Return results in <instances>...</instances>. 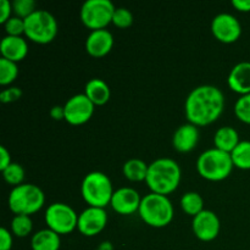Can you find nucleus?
<instances>
[{
  "label": "nucleus",
  "mask_w": 250,
  "mask_h": 250,
  "mask_svg": "<svg viewBox=\"0 0 250 250\" xmlns=\"http://www.w3.org/2000/svg\"><path fill=\"white\" fill-rule=\"evenodd\" d=\"M107 225V214L102 208L88 207L78 215L77 229L83 236L94 237Z\"/></svg>",
  "instance_id": "f8f14e48"
},
{
  "label": "nucleus",
  "mask_w": 250,
  "mask_h": 250,
  "mask_svg": "<svg viewBox=\"0 0 250 250\" xmlns=\"http://www.w3.org/2000/svg\"><path fill=\"white\" fill-rule=\"evenodd\" d=\"M99 250H114V247H112V244L110 243V242L105 241L103 242L102 244L99 246V248H98Z\"/></svg>",
  "instance_id": "4c0bfd02"
},
{
  "label": "nucleus",
  "mask_w": 250,
  "mask_h": 250,
  "mask_svg": "<svg viewBox=\"0 0 250 250\" xmlns=\"http://www.w3.org/2000/svg\"><path fill=\"white\" fill-rule=\"evenodd\" d=\"M11 12H14L12 2H10L9 0H1L0 1V23L4 24L9 20L11 17Z\"/></svg>",
  "instance_id": "72a5a7b5"
},
{
  "label": "nucleus",
  "mask_w": 250,
  "mask_h": 250,
  "mask_svg": "<svg viewBox=\"0 0 250 250\" xmlns=\"http://www.w3.org/2000/svg\"><path fill=\"white\" fill-rule=\"evenodd\" d=\"M114 192L110 178L100 171L87 173L81 186V193L84 202L89 207L102 208V209H105V207L110 205Z\"/></svg>",
  "instance_id": "39448f33"
},
{
  "label": "nucleus",
  "mask_w": 250,
  "mask_h": 250,
  "mask_svg": "<svg viewBox=\"0 0 250 250\" xmlns=\"http://www.w3.org/2000/svg\"><path fill=\"white\" fill-rule=\"evenodd\" d=\"M12 243L14 239L11 232L5 227L0 229V250H11Z\"/></svg>",
  "instance_id": "473e14b6"
},
{
  "label": "nucleus",
  "mask_w": 250,
  "mask_h": 250,
  "mask_svg": "<svg viewBox=\"0 0 250 250\" xmlns=\"http://www.w3.org/2000/svg\"><path fill=\"white\" fill-rule=\"evenodd\" d=\"M97 250H99V249H97Z\"/></svg>",
  "instance_id": "58836bf2"
},
{
  "label": "nucleus",
  "mask_w": 250,
  "mask_h": 250,
  "mask_svg": "<svg viewBox=\"0 0 250 250\" xmlns=\"http://www.w3.org/2000/svg\"><path fill=\"white\" fill-rule=\"evenodd\" d=\"M19 76V67L16 62L6 60V59H0V84L9 85L14 82Z\"/></svg>",
  "instance_id": "a878e982"
},
{
  "label": "nucleus",
  "mask_w": 250,
  "mask_h": 250,
  "mask_svg": "<svg viewBox=\"0 0 250 250\" xmlns=\"http://www.w3.org/2000/svg\"><path fill=\"white\" fill-rule=\"evenodd\" d=\"M233 167L231 154L217 148L208 149L200 154L197 160L198 173L211 182L226 180L231 175Z\"/></svg>",
  "instance_id": "20e7f679"
},
{
  "label": "nucleus",
  "mask_w": 250,
  "mask_h": 250,
  "mask_svg": "<svg viewBox=\"0 0 250 250\" xmlns=\"http://www.w3.org/2000/svg\"><path fill=\"white\" fill-rule=\"evenodd\" d=\"M4 28L6 32V36L22 37V34H24V31H26V23H24L23 19L11 16L4 23Z\"/></svg>",
  "instance_id": "7c9ffc66"
},
{
  "label": "nucleus",
  "mask_w": 250,
  "mask_h": 250,
  "mask_svg": "<svg viewBox=\"0 0 250 250\" xmlns=\"http://www.w3.org/2000/svg\"><path fill=\"white\" fill-rule=\"evenodd\" d=\"M24 36L37 44H48L55 39L59 26L55 17L46 10H36L24 20Z\"/></svg>",
  "instance_id": "0eeeda50"
},
{
  "label": "nucleus",
  "mask_w": 250,
  "mask_h": 250,
  "mask_svg": "<svg viewBox=\"0 0 250 250\" xmlns=\"http://www.w3.org/2000/svg\"><path fill=\"white\" fill-rule=\"evenodd\" d=\"M12 10L15 12V16L26 20L37 10L36 1L34 0H15L12 2Z\"/></svg>",
  "instance_id": "c85d7f7f"
},
{
  "label": "nucleus",
  "mask_w": 250,
  "mask_h": 250,
  "mask_svg": "<svg viewBox=\"0 0 250 250\" xmlns=\"http://www.w3.org/2000/svg\"><path fill=\"white\" fill-rule=\"evenodd\" d=\"M181 167L173 159L159 158L149 164L146 186L151 193L166 195L177 189L181 182Z\"/></svg>",
  "instance_id": "f03ea898"
},
{
  "label": "nucleus",
  "mask_w": 250,
  "mask_h": 250,
  "mask_svg": "<svg viewBox=\"0 0 250 250\" xmlns=\"http://www.w3.org/2000/svg\"><path fill=\"white\" fill-rule=\"evenodd\" d=\"M232 6L241 12H250V0H232Z\"/></svg>",
  "instance_id": "e433bc0d"
},
{
  "label": "nucleus",
  "mask_w": 250,
  "mask_h": 250,
  "mask_svg": "<svg viewBox=\"0 0 250 250\" xmlns=\"http://www.w3.org/2000/svg\"><path fill=\"white\" fill-rule=\"evenodd\" d=\"M181 208L189 216H197L204 209V199L197 192H187L181 198Z\"/></svg>",
  "instance_id": "5701e85b"
},
{
  "label": "nucleus",
  "mask_w": 250,
  "mask_h": 250,
  "mask_svg": "<svg viewBox=\"0 0 250 250\" xmlns=\"http://www.w3.org/2000/svg\"><path fill=\"white\" fill-rule=\"evenodd\" d=\"M1 172L5 182L10 186H14V187L22 185L24 180V168L17 163H11Z\"/></svg>",
  "instance_id": "bb28decb"
},
{
  "label": "nucleus",
  "mask_w": 250,
  "mask_h": 250,
  "mask_svg": "<svg viewBox=\"0 0 250 250\" xmlns=\"http://www.w3.org/2000/svg\"><path fill=\"white\" fill-rule=\"evenodd\" d=\"M95 105L87 98V95L76 94L71 97L63 105L65 121L73 126H80L92 119Z\"/></svg>",
  "instance_id": "9d476101"
},
{
  "label": "nucleus",
  "mask_w": 250,
  "mask_h": 250,
  "mask_svg": "<svg viewBox=\"0 0 250 250\" xmlns=\"http://www.w3.org/2000/svg\"><path fill=\"white\" fill-rule=\"evenodd\" d=\"M221 224L220 219L211 210H203L200 214L193 217L192 229L199 241L211 242L219 236Z\"/></svg>",
  "instance_id": "ddd939ff"
},
{
  "label": "nucleus",
  "mask_w": 250,
  "mask_h": 250,
  "mask_svg": "<svg viewBox=\"0 0 250 250\" xmlns=\"http://www.w3.org/2000/svg\"><path fill=\"white\" fill-rule=\"evenodd\" d=\"M50 116L55 121H61L65 120V107L60 106V105H55L50 109Z\"/></svg>",
  "instance_id": "c9c22d12"
},
{
  "label": "nucleus",
  "mask_w": 250,
  "mask_h": 250,
  "mask_svg": "<svg viewBox=\"0 0 250 250\" xmlns=\"http://www.w3.org/2000/svg\"><path fill=\"white\" fill-rule=\"evenodd\" d=\"M133 23V15L126 7H116L112 16V24L119 28H128Z\"/></svg>",
  "instance_id": "c756f323"
},
{
  "label": "nucleus",
  "mask_w": 250,
  "mask_h": 250,
  "mask_svg": "<svg viewBox=\"0 0 250 250\" xmlns=\"http://www.w3.org/2000/svg\"><path fill=\"white\" fill-rule=\"evenodd\" d=\"M149 165H146L141 159H129L124 164L122 172L124 176L131 182H142L146 180Z\"/></svg>",
  "instance_id": "4be33fe9"
},
{
  "label": "nucleus",
  "mask_w": 250,
  "mask_h": 250,
  "mask_svg": "<svg viewBox=\"0 0 250 250\" xmlns=\"http://www.w3.org/2000/svg\"><path fill=\"white\" fill-rule=\"evenodd\" d=\"M138 214L141 219L154 229H163L173 220V205L166 195L149 193L142 198Z\"/></svg>",
  "instance_id": "7ed1b4c3"
},
{
  "label": "nucleus",
  "mask_w": 250,
  "mask_h": 250,
  "mask_svg": "<svg viewBox=\"0 0 250 250\" xmlns=\"http://www.w3.org/2000/svg\"><path fill=\"white\" fill-rule=\"evenodd\" d=\"M238 132L231 126L221 127L216 131L214 136L215 148L220 149L222 151L231 154L237 146L239 144Z\"/></svg>",
  "instance_id": "412c9836"
},
{
  "label": "nucleus",
  "mask_w": 250,
  "mask_h": 250,
  "mask_svg": "<svg viewBox=\"0 0 250 250\" xmlns=\"http://www.w3.org/2000/svg\"><path fill=\"white\" fill-rule=\"evenodd\" d=\"M60 246V234L49 229L36 232L31 239L32 250H59Z\"/></svg>",
  "instance_id": "aec40b11"
},
{
  "label": "nucleus",
  "mask_w": 250,
  "mask_h": 250,
  "mask_svg": "<svg viewBox=\"0 0 250 250\" xmlns=\"http://www.w3.org/2000/svg\"><path fill=\"white\" fill-rule=\"evenodd\" d=\"M84 94L95 106H102L109 102L111 92L107 83L102 78H92L85 84Z\"/></svg>",
  "instance_id": "6ab92c4d"
},
{
  "label": "nucleus",
  "mask_w": 250,
  "mask_h": 250,
  "mask_svg": "<svg viewBox=\"0 0 250 250\" xmlns=\"http://www.w3.org/2000/svg\"><path fill=\"white\" fill-rule=\"evenodd\" d=\"M21 97L22 90L19 87H10L0 92V102L4 104L17 102L19 99H21Z\"/></svg>",
  "instance_id": "2f4dec72"
},
{
  "label": "nucleus",
  "mask_w": 250,
  "mask_h": 250,
  "mask_svg": "<svg viewBox=\"0 0 250 250\" xmlns=\"http://www.w3.org/2000/svg\"><path fill=\"white\" fill-rule=\"evenodd\" d=\"M227 83L231 90L241 95L250 93V62H238L229 71Z\"/></svg>",
  "instance_id": "a211bd4d"
},
{
  "label": "nucleus",
  "mask_w": 250,
  "mask_h": 250,
  "mask_svg": "<svg viewBox=\"0 0 250 250\" xmlns=\"http://www.w3.org/2000/svg\"><path fill=\"white\" fill-rule=\"evenodd\" d=\"M45 224L49 229L58 234H68L77 229L78 215L70 205L53 203L46 209Z\"/></svg>",
  "instance_id": "1a4fd4ad"
},
{
  "label": "nucleus",
  "mask_w": 250,
  "mask_h": 250,
  "mask_svg": "<svg viewBox=\"0 0 250 250\" xmlns=\"http://www.w3.org/2000/svg\"><path fill=\"white\" fill-rule=\"evenodd\" d=\"M45 195L43 190L32 183H22L12 188L9 195V208L15 215L36 214L43 208Z\"/></svg>",
  "instance_id": "423d86ee"
},
{
  "label": "nucleus",
  "mask_w": 250,
  "mask_h": 250,
  "mask_svg": "<svg viewBox=\"0 0 250 250\" xmlns=\"http://www.w3.org/2000/svg\"><path fill=\"white\" fill-rule=\"evenodd\" d=\"M33 229V222L32 219L27 215H15L11 221V232L14 236L24 238L29 236Z\"/></svg>",
  "instance_id": "393cba45"
},
{
  "label": "nucleus",
  "mask_w": 250,
  "mask_h": 250,
  "mask_svg": "<svg viewBox=\"0 0 250 250\" xmlns=\"http://www.w3.org/2000/svg\"><path fill=\"white\" fill-rule=\"evenodd\" d=\"M0 53L1 58L17 63L28 54V44L23 37L5 36L0 43Z\"/></svg>",
  "instance_id": "f3484780"
},
{
  "label": "nucleus",
  "mask_w": 250,
  "mask_h": 250,
  "mask_svg": "<svg viewBox=\"0 0 250 250\" xmlns=\"http://www.w3.org/2000/svg\"><path fill=\"white\" fill-rule=\"evenodd\" d=\"M142 198L134 188L122 187L115 190L111 198V208L120 215H132L138 212Z\"/></svg>",
  "instance_id": "4468645a"
},
{
  "label": "nucleus",
  "mask_w": 250,
  "mask_h": 250,
  "mask_svg": "<svg viewBox=\"0 0 250 250\" xmlns=\"http://www.w3.org/2000/svg\"><path fill=\"white\" fill-rule=\"evenodd\" d=\"M11 155L10 151L4 146H0V170H5L11 164Z\"/></svg>",
  "instance_id": "f704fd0d"
},
{
  "label": "nucleus",
  "mask_w": 250,
  "mask_h": 250,
  "mask_svg": "<svg viewBox=\"0 0 250 250\" xmlns=\"http://www.w3.org/2000/svg\"><path fill=\"white\" fill-rule=\"evenodd\" d=\"M116 7L110 0H87L81 7V21L92 31L106 29Z\"/></svg>",
  "instance_id": "6e6552de"
},
{
  "label": "nucleus",
  "mask_w": 250,
  "mask_h": 250,
  "mask_svg": "<svg viewBox=\"0 0 250 250\" xmlns=\"http://www.w3.org/2000/svg\"><path fill=\"white\" fill-rule=\"evenodd\" d=\"M211 32L215 38L225 44L234 43L242 34V26L236 16L227 12L216 15L211 21Z\"/></svg>",
  "instance_id": "9b49d317"
},
{
  "label": "nucleus",
  "mask_w": 250,
  "mask_h": 250,
  "mask_svg": "<svg viewBox=\"0 0 250 250\" xmlns=\"http://www.w3.org/2000/svg\"><path fill=\"white\" fill-rule=\"evenodd\" d=\"M225 109V95L220 88L211 84L199 85L188 94L185 104L189 124L208 126L216 121Z\"/></svg>",
  "instance_id": "f257e3e1"
},
{
  "label": "nucleus",
  "mask_w": 250,
  "mask_h": 250,
  "mask_svg": "<svg viewBox=\"0 0 250 250\" xmlns=\"http://www.w3.org/2000/svg\"><path fill=\"white\" fill-rule=\"evenodd\" d=\"M234 114L239 121L250 125V93L241 95L234 105Z\"/></svg>",
  "instance_id": "cd10ccee"
},
{
  "label": "nucleus",
  "mask_w": 250,
  "mask_h": 250,
  "mask_svg": "<svg viewBox=\"0 0 250 250\" xmlns=\"http://www.w3.org/2000/svg\"><path fill=\"white\" fill-rule=\"evenodd\" d=\"M114 37L107 29L92 31L85 39V50L93 58H103L111 51Z\"/></svg>",
  "instance_id": "2eb2a0df"
},
{
  "label": "nucleus",
  "mask_w": 250,
  "mask_h": 250,
  "mask_svg": "<svg viewBox=\"0 0 250 250\" xmlns=\"http://www.w3.org/2000/svg\"><path fill=\"white\" fill-rule=\"evenodd\" d=\"M199 142V129L193 124H185L178 127L172 137V146L180 153H189Z\"/></svg>",
  "instance_id": "dca6fc26"
},
{
  "label": "nucleus",
  "mask_w": 250,
  "mask_h": 250,
  "mask_svg": "<svg viewBox=\"0 0 250 250\" xmlns=\"http://www.w3.org/2000/svg\"><path fill=\"white\" fill-rule=\"evenodd\" d=\"M234 167L239 170H250V141L239 142L231 153Z\"/></svg>",
  "instance_id": "b1692460"
}]
</instances>
